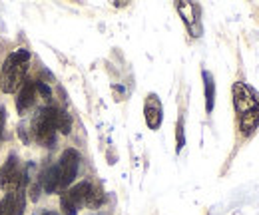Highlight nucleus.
<instances>
[{
	"label": "nucleus",
	"instance_id": "obj_13",
	"mask_svg": "<svg viewBox=\"0 0 259 215\" xmlns=\"http://www.w3.org/2000/svg\"><path fill=\"white\" fill-rule=\"evenodd\" d=\"M60 207H62V211H64L66 215H76L78 213V207L66 197L64 193H62V197H60Z\"/></svg>",
	"mask_w": 259,
	"mask_h": 215
},
{
	"label": "nucleus",
	"instance_id": "obj_17",
	"mask_svg": "<svg viewBox=\"0 0 259 215\" xmlns=\"http://www.w3.org/2000/svg\"><path fill=\"white\" fill-rule=\"evenodd\" d=\"M42 215H58V213H56V211H44Z\"/></svg>",
	"mask_w": 259,
	"mask_h": 215
},
{
	"label": "nucleus",
	"instance_id": "obj_16",
	"mask_svg": "<svg viewBox=\"0 0 259 215\" xmlns=\"http://www.w3.org/2000/svg\"><path fill=\"white\" fill-rule=\"evenodd\" d=\"M4 123H6V108L0 106V140H2V134H4Z\"/></svg>",
	"mask_w": 259,
	"mask_h": 215
},
{
	"label": "nucleus",
	"instance_id": "obj_6",
	"mask_svg": "<svg viewBox=\"0 0 259 215\" xmlns=\"http://www.w3.org/2000/svg\"><path fill=\"white\" fill-rule=\"evenodd\" d=\"M178 12L182 14L184 24L192 36H201V20H199V6L194 2H178Z\"/></svg>",
	"mask_w": 259,
	"mask_h": 215
},
{
	"label": "nucleus",
	"instance_id": "obj_18",
	"mask_svg": "<svg viewBox=\"0 0 259 215\" xmlns=\"http://www.w3.org/2000/svg\"><path fill=\"white\" fill-rule=\"evenodd\" d=\"M0 215H2V207H0Z\"/></svg>",
	"mask_w": 259,
	"mask_h": 215
},
{
	"label": "nucleus",
	"instance_id": "obj_8",
	"mask_svg": "<svg viewBox=\"0 0 259 215\" xmlns=\"http://www.w3.org/2000/svg\"><path fill=\"white\" fill-rule=\"evenodd\" d=\"M64 195L78 207V209H80L82 205H86V203L96 205V203H94V187H92L90 182H80L78 185H74L72 189H68Z\"/></svg>",
	"mask_w": 259,
	"mask_h": 215
},
{
	"label": "nucleus",
	"instance_id": "obj_10",
	"mask_svg": "<svg viewBox=\"0 0 259 215\" xmlns=\"http://www.w3.org/2000/svg\"><path fill=\"white\" fill-rule=\"evenodd\" d=\"M34 102H36V82L24 80V84L20 86L18 98H16V110H18V114L28 112L34 106Z\"/></svg>",
	"mask_w": 259,
	"mask_h": 215
},
{
	"label": "nucleus",
	"instance_id": "obj_11",
	"mask_svg": "<svg viewBox=\"0 0 259 215\" xmlns=\"http://www.w3.org/2000/svg\"><path fill=\"white\" fill-rule=\"evenodd\" d=\"M40 184H42V189H44L46 193H56V191L60 189V169H58V165H50V167L42 174Z\"/></svg>",
	"mask_w": 259,
	"mask_h": 215
},
{
	"label": "nucleus",
	"instance_id": "obj_12",
	"mask_svg": "<svg viewBox=\"0 0 259 215\" xmlns=\"http://www.w3.org/2000/svg\"><path fill=\"white\" fill-rule=\"evenodd\" d=\"M203 90H205V110L213 112V102H215V82L213 76L203 70Z\"/></svg>",
	"mask_w": 259,
	"mask_h": 215
},
{
	"label": "nucleus",
	"instance_id": "obj_9",
	"mask_svg": "<svg viewBox=\"0 0 259 215\" xmlns=\"http://www.w3.org/2000/svg\"><path fill=\"white\" fill-rule=\"evenodd\" d=\"M24 205H26V195H24V187L18 191H10L4 201L0 203L2 213L4 215H22L24 213Z\"/></svg>",
	"mask_w": 259,
	"mask_h": 215
},
{
	"label": "nucleus",
	"instance_id": "obj_2",
	"mask_svg": "<svg viewBox=\"0 0 259 215\" xmlns=\"http://www.w3.org/2000/svg\"><path fill=\"white\" fill-rule=\"evenodd\" d=\"M28 60H30V52L26 48H18L14 50L2 64V72H0V88L4 94H14L22 84H24V76L28 70Z\"/></svg>",
	"mask_w": 259,
	"mask_h": 215
},
{
	"label": "nucleus",
	"instance_id": "obj_15",
	"mask_svg": "<svg viewBox=\"0 0 259 215\" xmlns=\"http://www.w3.org/2000/svg\"><path fill=\"white\" fill-rule=\"evenodd\" d=\"M184 144H186V140H184V122L180 120L178 122V152H182Z\"/></svg>",
	"mask_w": 259,
	"mask_h": 215
},
{
	"label": "nucleus",
	"instance_id": "obj_4",
	"mask_svg": "<svg viewBox=\"0 0 259 215\" xmlns=\"http://www.w3.org/2000/svg\"><path fill=\"white\" fill-rule=\"evenodd\" d=\"M24 185H26V171L22 174L18 157H16V155H10V157L4 161L2 169H0V187L10 193V191L22 189Z\"/></svg>",
	"mask_w": 259,
	"mask_h": 215
},
{
	"label": "nucleus",
	"instance_id": "obj_7",
	"mask_svg": "<svg viewBox=\"0 0 259 215\" xmlns=\"http://www.w3.org/2000/svg\"><path fill=\"white\" fill-rule=\"evenodd\" d=\"M144 118L150 130H158L162 125L163 120V110H162V102L156 94H150L146 98V104H144Z\"/></svg>",
	"mask_w": 259,
	"mask_h": 215
},
{
	"label": "nucleus",
	"instance_id": "obj_5",
	"mask_svg": "<svg viewBox=\"0 0 259 215\" xmlns=\"http://www.w3.org/2000/svg\"><path fill=\"white\" fill-rule=\"evenodd\" d=\"M58 169H60V189H66L68 185H72V182L76 180L78 176V167H80V155L76 150H66L60 161L56 163Z\"/></svg>",
	"mask_w": 259,
	"mask_h": 215
},
{
	"label": "nucleus",
	"instance_id": "obj_14",
	"mask_svg": "<svg viewBox=\"0 0 259 215\" xmlns=\"http://www.w3.org/2000/svg\"><path fill=\"white\" fill-rule=\"evenodd\" d=\"M36 90L44 96V100H50V98H52L50 88H48V86H46V82H42V80H40V82H36Z\"/></svg>",
	"mask_w": 259,
	"mask_h": 215
},
{
	"label": "nucleus",
	"instance_id": "obj_1",
	"mask_svg": "<svg viewBox=\"0 0 259 215\" xmlns=\"http://www.w3.org/2000/svg\"><path fill=\"white\" fill-rule=\"evenodd\" d=\"M233 106L239 116V130L249 136L259 125V96L247 84L237 82L233 86Z\"/></svg>",
	"mask_w": 259,
	"mask_h": 215
},
{
	"label": "nucleus",
	"instance_id": "obj_3",
	"mask_svg": "<svg viewBox=\"0 0 259 215\" xmlns=\"http://www.w3.org/2000/svg\"><path fill=\"white\" fill-rule=\"evenodd\" d=\"M58 120H60V110L54 106L42 108L36 118L32 120V132L38 142H44L48 146L54 144L56 140V130H58Z\"/></svg>",
	"mask_w": 259,
	"mask_h": 215
}]
</instances>
